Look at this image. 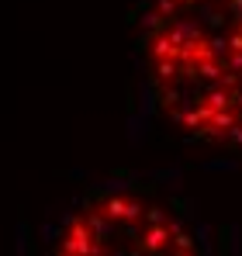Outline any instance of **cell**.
<instances>
[{
  "instance_id": "1",
  "label": "cell",
  "mask_w": 242,
  "mask_h": 256,
  "mask_svg": "<svg viewBox=\"0 0 242 256\" xmlns=\"http://www.w3.org/2000/svg\"><path fill=\"white\" fill-rule=\"evenodd\" d=\"M48 256H214L211 225L194 222V204L138 194L132 176H111L45 228Z\"/></svg>"
},
{
  "instance_id": "2",
  "label": "cell",
  "mask_w": 242,
  "mask_h": 256,
  "mask_svg": "<svg viewBox=\"0 0 242 256\" xmlns=\"http://www.w3.org/2000/svg\"><path fill=\"white\" fill-rule=\"evenodd\" d=\"M204 166L208 170H236V160L232 156H218V160H208Z\"/></svg>"
}]
</instances>
